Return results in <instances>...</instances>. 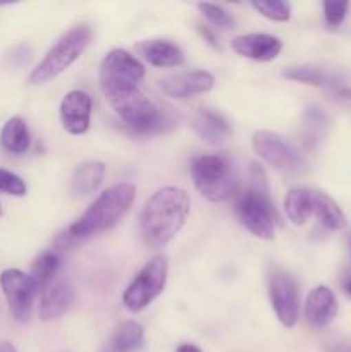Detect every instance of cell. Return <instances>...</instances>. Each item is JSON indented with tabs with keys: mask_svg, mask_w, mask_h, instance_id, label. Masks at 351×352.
Wrapping results in <instances>:
<instances>
[{
	"mask_svg": "<svg viewBox=\"0 0 351 352\" xmlns=\"http://www.w3.org/2000/svg\"><path fill=\"white\" fill-rule=\"evenodd\" d=\"M134 196L136 188L129 182H120L103 191L93 201V205L72 226L67 227V230L55 237V246L65 250L79 241L112 229L129 212Z\"/></svg>",
	"mask_w": 351,
	"mask_h": 352,
	"instance_id": "6da1fadb",
	"label": "cell"
},
{
	"mask_svg": "<svg viewBox=\"0 0 351 352\" xmlns=\"http://www.w3.org/2000/svg\"><path fill=\"white\" fill-rule=\"evenodd\" d=\"M191 210V199L181 188H162L150 196L141 212V234L150 248H162L178 236Z\"/></svg>",
	"mask_w": 351,
	"mask_h": 352,
	"instance_id": "7a4b0ae2",
	"label": "cell"
},
{
	"mask_svg": "<svg viewBox=\"0 0 351 352\" xmlns=\"http://www.w3.org/2000/svg\"><path fill=\"white\" fill-rule=\"evenodd\" d=\"M105 100L124 124L136 134H158L176 127V119L141 93L138 85L102 86Z\"/></svg>",
	"mask_w": 351,
	"mask_h": 352,
	"instance_id": "3957f363",
	"label": "cell"
},
{
	"mask_svg": "<svg viewBox=\"0 0 351 352\" xmlns=\"http://www.w3.org/2000/svg\"><path fill=\"white\" fill-rule=\"evenodd\" d=\"M237 215L241 223L260 239H274L275 217L270 199L267 174L260 164H251L248 172V186L237 201Z\"/></svg>",
	"mask_w": 351,
	"mask_h": 352,
	"instance_id": "277c9868",
	"label": "cell"
},
{
	"mask_svg": "<svg viewBox=\"0 0 351 352\" xmlns=\"http://www.w3.org/2000/svg\"><path fill=\"white\" fill-rule=\"evenodd\" d=\"M93 31L88 24H78L71 28L67 33L62 34L54 47L47 52L40 64L31 71L30 81L33 85H45L50 79L57 78L64 71H67L76 60L83 55L89 45Z\"/></svg>",
	"mask_w": 351,
	"mask_h": 352,
	"instance_id": "5b68a950",
	"label": "cell"
},
{
	"mask_svg": "<svg viewBox=\"0 0 351 352\" xmlns=\"http://www.w3.org/2000/svg\"><path fill=\"white\" fill-rule=\"evenodd\" d=\"M195 188L213 203L229 199L236 192L237 172L233 162L222 155H202L191 164Z\"/></svg>",
	"mask_w": 351,
	"mask_h": 352,
	"instance_id": "8992f818",
	"label": "cell"
},
{
	"mask_svg": "<svg viewBox=\"0 0 351 352\" xmlns=\"http://www.w3.org/2000/svg\"><path fill=\"white\" fill-rule=\"evenodd\" d=\"M167 282V261L162 256H155L141 268L129 287L124 291L123 302L131 313H138L147 308L153 299L162 294Z\"/></svg>",
	"mask_w": 351,
	"mask_h": 352,
	"instance_id": "52a82bcc",
	"label": "cell"
},
{
	"mask_svg": "<svg viewBox=\"0 0 351 352\" xmlns=\"http://www.w3.org/2000/svg\"><path fill=\"white\" fill-rule=\"evenodd\" d=\"M253 148L258 157L284 174H298L305 167V160L291 143L270 131H257L253 134Z\"/></svg>",
	"mask_w": 351,
	"mask_h": 352,
	"instance_id": "ba28073f",
	"label": "cell"
},
{
	"mask_svg": "<svg viewBox=\"0 0 351 352\" xmlns=\"http://www.w3.org/2000/svg\"><path fill=\"white\" fill-rule=\"evenodd\" d=\"M0 289L14 318L19 323L30 322L34 296L38 292L33 277L17 268H7L0 274Z\"/></svg>",
	"mask_w": 351,
	"mask_h": 352,
	"instance_id": "9c48e42d",
	"label": "cell"
},
{
	"mask_svg": "<svg viewBox=\"0 0 351 352\" xmlns=\"http://www.w3.org/2000/svg\"><path fill=\"white\" fill-rule=\"evenodd\" d=\"M145 76V65L129 52H109L100 64V86L138 85Z\"/></svg>",
	"mask_w": 351,
	"mask_h": 352,
	"instance_id": "30bf717a",
	"label": "cell"
},
{
	"mask_svg": "<svg viewBox=\"0 0 351 352\" xmlns=\"http://www.w3.org/2000/svg\"><path fill=\"white\" fill-rule=\"evenodd\" d=\"M270 301L279 322L289 329L295 327L299 318V294L291 275L282 270L272 274Z\"/></svg>",
	"mask_w": 351,
	"mask_h": 352,
	"instance_id": "8fae6325",
	"label": "cell"
},
{
	"mask_svg": "<svg viewBox=\"0 0 351 352\" xmlns=\"http://www.w3.org/2000/svg\"><path fill=\"white\" fill-rule=\"evenodd\" d=\"M92 120V96L83 89H72L61 102V122L69 134H85Z\"/></svg>",
	"mask_w": 351,
	"mask_h": 352,
	"instance_id": "7c38bea8",
	"label": "cell"
},
{
	"mask_svg": "<svg viewBox=\"0 0 351 352\" xmlns=\"http://www.w3.org/2000/svg\"><path fill=\"white\" fill-rule=\"evenodd\" d=\"M215 86V78L206 71H191L172 74L160 79V89L176 100H186L191 96L210 91Z\"/></svg>",
	"mask_w": 351,
	"mask_h": 352,
	"instance_id": "4fadbf2b",
	"label": "cell"
},
{
	"mask_svg": "<svg viewBox=\"0 0 351 352\" xmlns=\"http://www.w3.org/2000/svg\"><path fill=\"white\" fill-rule=\"evenodd\" d=\"M233 50L241 57L257 62L274 60L282 50V43L277 36L265 33H248L233 40Z\"/></svg>",
	"mask_w": 351,
	"mask_h": 352,
	"instance_id": "5bb4252c",
	"label": "cell"
},
{
	"mask_svg": "<svg viewBox=\"0 0 351 352\" xmlns=\"http://www.w3.org/2000/svg\"><path fill=\"white\" fill-rule=\"evenodd\" d=\"M74 292H72L71 282L65 278H58L41 291L40 305H38V316L43 322H52L67 311L71 306Z\"/></svg>",
	"mask_w": 351,
	"mask_h": 352,
	"instance_id": "9a60e30c",
	"label": "cell"
},
{
	"mask_svg": "<svg viewBox=\"0 0 351 352\" xmlns=\"http://www.w3.org/2000/svg\"><path fill=\"white\" fill-rule=\"evenodd\" d=\"M337 313V299L334 292L326 285L313 289L306 298L305 316L308 323L317 329L329 325Z\"/></svg>",
	"mask_w": 351,
	"mask_h": 352,
	"instance_id": "2e32d148",
	"label": "cell"
},
{
	"mask_svg": "<svg viewBox=\"0 0 351 352\" xmlns=\"http://www.w3.org/2000/svg\"><path fill=\"white\" fill-rule=\"evenodd\" d=\"M136 52L155 67H176L184 60L182 50L169 40H147L136 45Z\"/></svg>",
	"mask_w": 351,
	"mask_h": 352,
	"instance_id": "e0dca14e",
	"label": "cell"
},
{
	"mask_svg": "<svg viewBox=\"0 0 351 352\" xmlns=\"http://www.w3.org/2000/svg\"><path fill=\"white\" fill-rule=\"evenodd\" d=\"M105 164L100 160L81 162L71 175V184H69L71 195L74 198H83V196L92 195L102 184L103 177H105Z\"/></svg>",
	"mask_w": 351,
	"mask_h": 352,
	"instance_id": "ac0fdd59",
	"label": "cell"
},
{
	"mask_svg": "<svg viewBox=\"0 0 351 352\" xmlns=\"http://www.w3.org/2000/svg\"><path fill=\"white\" fill-rule=\"evenodd\" d=\"M282 76H284L286 79H291V81L330 88L334 89L337 95L344 96V98H351L350 89L344 88L336 78H332L330 74L323 72L322 69L313 67V65H295V67H288L284 72H282Z\"/></svg>",
	"mask_w": 351,
	"mask_h": 352,
	"instance_id": "d6986e66",
	"label": "cell"
},
{
	"mask_svg": "<svg viewBox=\"0 0 351 352\" xmlns=\"http://www.w3.org/2000/svg\"><path fill=\"white\" fill-rule=\"evenodd\" d=\"M193 127L200 134V138L210 144L224 143L231 134L229 122L220 113L210 109L198 110V113L193 119Z\"/></svg>",
	"mask_w": 351,
	"mask_h": 352,
	"instance_id": "ffe728a7",
	"label": "cell"
},
{
	"mask_svg": "<svg viewBox=\"0 0 351 352\" xmlns=\"http://www.w3.org/2000/svg\"><path fill=\"white\" fill-rule=\"evenodd\" d=\"M0 144L10 155H24L30 150L31 134L23 117H10L0 131Z\"/></svg>",
	"mask_w": 351,
	"mask_h": 352,
	"instance_id": "44dd1931",
	"label": "cell"
},
{
	"mask_svg": "<svg viewBox=\"0 0 351 352\" xmlns=\"http://www.w3.org/2000/svg\"><path fill=\"white\" fill-rule=\"evenodd\" d=\"M312 215L319 219L326 229L341 230L346 227V217L330 196L312 189Z\"/></svg>",
	"mask_w": 351,
	"mask_h": 352,
	"instance_id": "7402d4cb",
	"label": "cell"
},
{
	"mask_svg": "<svg viewBox=\"0 0 351 352\" xmlns=\"http://www.w3.org/2000/svg\"><path fill=\"white\" fill-rule=\"evenodd\" d=\"M286 215L295 226H303L312 217V189L295 188L284 201Z\"/></svg>",
	"mask_w": 351,
	"mask_h": 352,
	"instance_id": "603a6c76",
	"label": "cell"
},
{
	"mask_svg": "<svg viewBox=\"0 0 351 352\" xmlns=\"http://www.w3.org/2000/svg\"><path fill=\"white\" fill-rule=\"evenodd\" d=\"M143 327L138 322H124L117 329L112 339V351L110 352H138L143 346Z\"/></svg>",
	"mask_w": 351,
	"mask_h": 352,
	"instance_id": "cb8c5ba5",
	"label": "cell"
},
{
	"mask_svg": "<svg viewBox=\"0 0 351 352\" xmlns=\"http://www.w3.org/2000/svg\"><path fill=\"white\" fill-rule=\"evenodd\" d=\"M58 267H61V260L54 251H45L40 256H36L33 267H31V277H33L38 291H45L54 282Z\"/></svg>",
	"mask_w": 351,
	"mask_h": 352,
	"instance_id": "d4e9b609",
	"label": "cell"
},
{
	"mask_svg": "<svg viewBox=\"0 0 351 352\" xmlns=\"http://www.w3.org/2000/svg\"><path fill=\"white\" fill-rule=\"evenodd\" d=\"M198 9L213 26L222 28V30H233L236 26V21H234L233 14L227 12L222 6H217V3L210 2H202L198 3Z\"/></svg>",
	"mask_w": 351,
	"mask_h": 352,
	"instance_id": "484cf974",
	"label": "cell"
},
{
	"mask_svg": "<svg viewBox=\"0 0 351 352\" xmlns=\"http://www.w3.org/2000/svg\"><path fill=\"white\" fill-rule=\"evenodd\" d=\"M255 10L265 16L267 19L277 21V23H284L291 17V6L288 2H281V0H265V2H253L251 3Z\"/></svg>",
	"mask_w": 351,
	"mask_h": 352,
	"instance_id": "4316f807",
	"label": "cell"
},
{
	"mask_svg": "<svg viewBox=\"0 0 351 352\" xmlns=\"http://www.w3.org/2000/svg\"><path fill=\"white\" fill-rule=\"evenodd\" d=\"M0 191L10 196H24L26 195V184L17 174L0 168Z\"/></svg>",
	"mask_w": 351,
	"mask_h": 352,
	"instance_id": "83f0119b",
	"label": "cell"
},
{
	"mask_svg": "<svg viewBox=\"0 0 351 352\" xmlns=\"http://www.w3.org/2000/svg\"><path fill=\"white\" fill-rule=\"evenodd\" d=\"M350 3L348 2H323V14L326 21L330 26H339L346 17Z\"/></svg>",
	"mask_w": 351,
	"mask_h": 352,
	"instance_id": "f1b7e54d",
	"label": "cell"
},
{
	"mask_svg": "<svg viewBox=\"0 0 351 352\" xmlns=\"http://www.w3.org/2000/svg\"><path fill=\"white\" fill-rule=\"evenodd\" d=\"M176 352H203V351L200 349V347L193 346V344H181Z\"/></svg>",
	"mask_w": 351,
	"mask_h": 352,
	"instance_id": "f546056e",
	"label": "cell"
},
{
	"mask_svg": "<svg viewBox=\"0 0 351 352\" xmlns=\"http://www.w3.org/2000/svg\"><path fill=\"white\" fill-rule=\"evenodd\" d=\"M0 352H17V351L10 342H2L0 344Z\"/></svg>",
	"mask_w": 351,
	"mask_h": 352,
	"instance_id": "4dcf8cb0",
	"label": "cell"
},
{
	"mask_svg": "<svg viewBox=\"0 0 351 352\" xmlns=\"http://www.w3.org/2000/svg\"><path fill=\"white\" fill-rule=\"evenodd\" d=\"M344 289H346L348 294H351V275H350V277H348L346 284H344Z\"/></svg>",
	"mask_w": 351,
	"mask_h": 352,
	"instance_id": "1f68e13d",
	"label": "cell"
},
{
	"mask_svg": "<svg viewBox=\"0 0 351 352\" xmlns=\"http://www.w3.org/2000/svg\"><path fill=\"white\" fill-rule=\"evenodd\" d=\"M0 215H2V206H0Z\"/></svg>",
	"mask_w": 351,
	"mask_h": 352,
	"instance_id": "d6a6232c",
	"label": "cell"
}]
</instances>
